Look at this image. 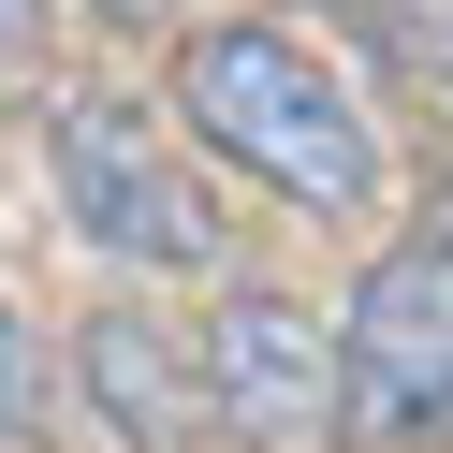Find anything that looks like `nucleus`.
Listing matches in <instances>:
<instances>
[{"instance_id": "f257e3e1", "label": "nucleus", "mask_w": 453, "mask_h": 453, "mask_svg": "<svg viewBox=\"0 0 453 453\" xmlns=\"http://www.w3.org/2000/svg\"><path fill=\"white\" fill-rule=\"evenodd\" d=\"M176 132L234 176H264L293 219H365L380 205V147H365V103L307 59L278 15H219L176 44Z\"/></svg>"}, {"instance_id": "f03ea898", "label": "nucleus", "mask_w": 453, "mask_h": 453, "mask_svg": "<svg viewBox=\"0 0 453 453\" xmlns=\"http://www.w3.org/2000/svg\"><path fill=\"white\" fill-rule=\"evenodd\" d=\"M44 176H59V219L132 278H205L219 264V190L176 161V132L147 118L132 88H59L44 103Z\"/></svg>"}, {"instance_id": "7ed1b4c3", "label": "nucleus", "mask_w": 453, "mask_h": 453, "mask_svg": "<svg viewBox=\"0 0 453 453\" xmlns=\"http://www.w3.org/2000/svg\"><path fill=\"white\" fill-rule=\"evenodd\" d=\"M351 365V453H439L453 439V234H410L336 307Z\"/></svg>"}, {"instance_id": "20e7f679", "label": "nucleus", "mask_w": 453, "mask_h": 453, "mask_svg": "<svg viewBox=\"0 0 453 453\" xmlns=\"http://www.w3.org/2000/svg\"><path fill=\"white\" fill-rule=\"evenodd\" d=\"M205 395L234 453H351V365H336V322L293 293H219L205 322Z\"/></svg>"}, {"instance_id": "39448f33", "label": "nucleus", "mask_w": 453, "mask_h": 453, "mask_svg": "<svg viewBox=\"0 0 453 453\" xmlns=\"http://www.w3.org/2000/svg\"><path fill=\"white\" fill-rule=\"evenodd\" d=\"M73 395H88L103 453H190L219 424L205 365H190L176 322H147V307H88V322H73Z\"/></svg>"}, {"instance_id": "423d86ee", "label": "nucleus", "mask_w": 453, "mask_h": 453, "mask_svg": "<svg viewBox=\"0 0 453 453\" xmlns=\"http://www.w3.org/2000/svg\"><path fill=\"white\" fill-rule=\"evenodd\" d=\"M0 439H59V351L30 322H0Z\"/></svg>"}, {"instance_id": "0eeeda50", "label": "nucleus", "mask_w": 453, "mask_h": 453, "mask_svg": "<svg viewBox=\"0 0 453 453\" xmlns=\"http://www.w3.org/2000/svg\"><path fill=\"white\" fill-rule=\"evenodd\" d=\"M161 15H176V0H88V30H118V44H147Z\"/></svg>"}, {"instance_id": "6e6552de", "label": "nucleus", "mask_w": 453, "mask_h": 453, "mask_svg": "<svg viewBox=\"0 0 453 453\" xmlns=\"http://www.w3.org/2000/svg\"><path fill=\"white\" fill-rule=\"evenodd\" d=\"M15 44H30V0H0V59H15Z\"/></svg>"}]
</instances>
